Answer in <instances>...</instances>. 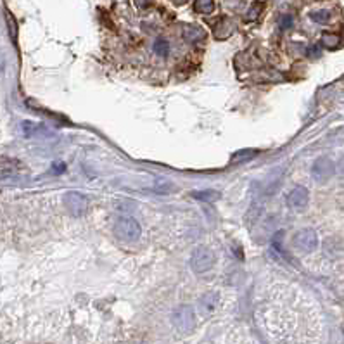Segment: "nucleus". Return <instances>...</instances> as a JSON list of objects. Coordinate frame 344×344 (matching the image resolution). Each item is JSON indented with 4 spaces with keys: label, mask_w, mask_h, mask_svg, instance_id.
<instances>
[{
    "label": "nucleus",
    "mask_w": 344,
    "mask_h": 344,
    "mask_svg": "<svg viewBox=\"0 0 344 344\" xmlns=\"http://www.w3.org/2000/svg\"><path fill=\"white\" fill-rule=\"evenodd\" d=\"M22 128V133L26 135V137H35V135H40L45 132V128L40 123H33V121H25V123L21 125Z\"/></svg>",
    "instance_id": "12"
},
{
    "label": "nucleus",
    "mask_w": 344,
    "mask_h": 344,
    "mask_svg": "<svg viewBox=\"0 0 344 344\" xmlns=\"http://www.w3.org/2000/svg\"><path fill=\"white\" fill-rule=\"evenodd\" d=\"M263 9H265V4L261 2V0H260V2H258V0H256V2L253 4L251 7H249V11H247V14H246V21H249V22L256 21L258 17L261 16V12H263Z\"/></svg>",
    "instance_id": "13"
},
{
    "label": "nucleus",
    "mask_w": 344,
    "mask_h": 344,
    "mask_svg": "<svg viewBox=\"0 0 344 344\" xmlns=\"http://www.w3.org/2000/svg\"><path fill=\"white\" fill-rule=\"evenodd\" d=\"M216 305V294H213V292H210V294H206V296H202L201 297V308L202 306H206L208 308V311H211L213 310V306Z\"/></svg>",
    "instance_id": "19"
},
{
    "label": "nucleus",
    "mask_w": 344,
    "mask_h": 344,
    "mask_svg": "<svg viewBox=\"0 0 344 344\" xmlns=\"http://www.w3.org/2000/svg\"><path fill=\"white\" fill-rule=\"evenodd\" d=\"M6 19H7V30H9V35H11L12 42H16L17 40V22L14 19V16L11 14V12H6Z\"/></svg>",
    "instance_id": "17"
},
{
    "label": "nucleus",
    "mask_w": 344,
    "mask_h": 344,
    "mask_svg": "<svg viewBox=\"0 0 344 344\" xmlns=\"http://www.w3.org/2000/svg\"><path fill=\"white\" fill-rule=\"evenodd\" d=\"M215 253L208 247H197L194 249V253L191 255V266L196 273H206L210 271L213 266H215Z\"/></svg>",
    "instance_id": "3"
},
{
    "label": "nucleus",
    "mask_w": 344,
    "mask_h": 344,
    "mask_svg": "<svg viewBox=\"0 0 344 344\" xmlns=\"http://www.w3.org/2000/svg\"><path fill=\"white\" fill-rule=\"evenodd\" d=\"M280 26H282V28H291V26H292V17L291 16H284L282 22H280Z\"/></svg>",
    "instance_id": "21"
},
{
    "label": "nucleus",
    "mask_w": 344,
    "mask_h": 344,
    "mask_svg": "<svg viewBox=\"0 0 344 344\" xmlns=\"http://www.w3.org/2000/svg\"><path fill=\"white\" fill-rule=\"evenodd\" d=\"M171 320H173V325L176 327V330H178V332H184V334L191 332V330L196 327V315H194L192 306H189V305H182V306L175 308Z\"/></svg>",
    "instance_id": "4"
},
{
    "label": "nucleus",
    "mask_w": 344,
    "mask_h": 344,
    "mask_svg": "<svg viewBox=\"0 0 344 344\" xmlns=\"http://www.w3.org/2000/svg\"><path fill=\"white\" fill-rule=\"evenodd\" d=\"M194 11L199 14H211L215 11V0H194Z\"/></svg>",
    "instance_id": "10"
},
{
    "label": "nucleus",
    "mask_w": 344,
    "mask_h": 344,
    "mask_svg": "<svg viewBox=\"0 0 344 344\" xmlns=\"http://www.w3.org/2000/svg\"><path fill=\"white\" fill-rule=\"evenodd\" d=\"M294 246L303 253H311L318 247V235L313 228H303L292 239Z\"/></svg>",
    "instance_id": "5"
},
{
    "label": "nucleus",
    "mask_w": 344,
    "mask_h": 344,
    "mask_svg": "<svg viewBox=\"0 0 344 344\" xmlns=\"http://www.w3.org/2000/svg\"><path fill=\"white\" fill-rule=\"evenodd\" d=\"M258 156V151L255 149H241V151H237L232 156V161L234 163H242V161H251L253 157Z\"/></svg>",
    "instance_id": "14"
},
{
    "label": "nucleus",
    "mask_w": 344,
    "mask_h": 344,
    "mask_svg": "<svg viewBox=\"0 0 344 344\" xmlns=\"http://www.w3.org/2000/svg\"><path fill=\"white\" fill-rule=\"evenodd\" d=\"M334 163L329 159V157H320L313 163L311 166V175L316 182H327L330 176L334 175Z\"/></svg>",
    "instance_id": "6"
},
{
    "label": "nucleus",
    "mask_w": 344,
    "mask_h": 344,
    "mask_svg": "<svg viewBox=\"0 0 344 344\" xmlns=\"http://www.w3.org/2000/svg\"><path fill=\"white\" fill-rule=\"evenodd\" d=\"M114 232L121 241L125 242H135L139 241L140 234H142V227L140 223L132 216H120L114 223Z\"/></svg>",
    "instance_id": "1"
},
{
    "label": "nucleus",
    "mask_w": 344,
    "mask_h": 344,
    "mask_svg": "<svg viewBox=\"0 0 344 344\" xmlns=\"http://www.w3.org/2000/svg\"><path fill=\"white\" fill-rule=\"evenodd\" d=\"M154 52L157 54L159 57H166L170 54V43L166 38H157L154 42Z\"/></svg>",
    "instance_id": "15"
},
{
    "label": "nucleus",
    "mask_w": 344,
    "mask_h": 344,
    "mask_svg": "<svg viewBox=\"0 0 344 344\" xmlns=\"http://www.w3.org/2000/svg\"><path fill=\"white\" fill-rule=\"evenodd\" d=\"M230 33H232V28H230V19H227V17H221L220 22H216V26H215V37L227 38Z\"/></svg>",
    "instance_id": "11"
},
{
    "label": "nucleus",
    "mask_w": 344,
    "mask_h": 344,
    "mask_svg": "<svg viewBox=\"0 0 344 344\" xmlns=\"http://www.w3.org/2000/svg\"><path fill=\"white\" fill-rule=\"evenodd\" d=\"M62 201H64L67 213H70L71 216H75V218H81V216L87 215L90 210L88 197L80 192H66Z\"/></svg>",
    "instance_id": "2"
},
{
    "label": "nucleus",
    "mask_w": 344,
    "mask_h": 344,
    "mask_svg": "<svg viewBox=\"0 0 344 344\" xmlns=\"http://www.w3.org/2000/svg\"><path fill=\"white\" fill-rule=\"evenodd\" d=\"M310 17L313 19L315 22H320V25H325V22H329L330 19V12L325 11V9H320V11H313L310 14Z\"/></svg>",
    "instance_id": "18"
},
{
    "label": "nucleus",
    "mask_w": 344,
    "mask_h": 344,
    "mask_svg": "<svg viewBox=\"0 0 344 344\" xmlns=\"http://www.w3.org/2000/svg\"><path fill=\"white\" fill-rule=\"evenodd\" d=\"M191 196L194 199H197L199 202H210V204H213V202H216L221 197V194L218 191H213V189H204V191L192 192Z\"/></svg>",
    "instance_id": "9"
},
{
    "label": "nucleus",
    "mask_w": 344,
    "mask_h": 344,
    "mask_svg": "<svg viewBox=\"0 0 344 344\" xmlns=\"http://www.w3.org/2000/svg\"><path fill=\"white\" fill-rule=\"evenodd\" d=\"M322 43H324V47H327V49H336V47H339V43H341V38H339L336 33H324Z\"/></svg>",
    "instance_id": "16"
},
{
    "label": "nucleus",
    "mask_w": 344,
    "mask_h": 344,
    "mask_svg": "<svg viewBox=\"0 0 344 344\" xmlns=\"http://www.w3.org/2000/svg\"><path fill=\"white\" fill-rule=\"evenodd\" d=\"M133 2H135V6L140 9H147L149 6H152L154 0H133Z\"/></svg>",
    "instance_id": "20"
},
{
    "label": "nucleus",
    "mask_w": 344,
    "mask_h": 344,
    "mask_svg": "<svg viewBox=\"0 0 344 344\" xmlns=\"http://www.w3.org/2000/svg\"><path fill=\"white\" fill-rule=\"evenodd\" d=\"M310 202V192L305 187H294L287 196V204L289 208L296 211H303Z\"/></svg>",
    "instance_id": "7"
},
{
    "label": "nucleus",
    "mask_w": 344,
    "mask_h": 344,
    "mask_svg": "<svg viewBox=\"0 0 344 344\" xmlns=\"http://www.w3.org/2000/svg\"><path fill=\"white\" fill-rule=\"evenodd\" d=\"M182 35L184 38L187 40L189 43H201L202 40L206 38V31L197 25H184L182 28Z\"/></svg>",
    "instance_id": "8"
}]
</instances>
